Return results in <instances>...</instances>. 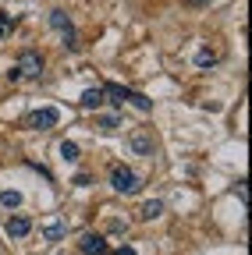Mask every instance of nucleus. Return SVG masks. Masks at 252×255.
Here are the masks:
<instances>
[{
    "instance_id": "obj_18",
    "label": "nucleus",
    "mask_w": 252,
    "mask_h": 255,
    "mask_svg": "<svg viewBox=\"0 0 252 255\" xmlns=\"http://www.w3.org/2000/svg\"><path fill=\"white\" fill-rule=\"evenodd\" d=\"M114 255H135V248H132V245H121V248H117Z\"/></svg>"
},
{
    "instance_id": "obj_10",
    "label": "nucleus",
    "mask_w": 252,
    "mask_h": 255,
    "mask_svg": "<svg viewBox=\"0 0 252 255\" xmlns=\"http://www.w3.org/2000/svg\"><path fill=\"white\" fill-rule=\"evenodd\" d=\"M160 213H164V202H160V199H153V202H146V206L139 209V220H142V223H149V220H156Z\"/></svg>"
},
{
    "instance_id": "obj_6",
    "label": "nucleus",
    "mask_w": 252,
    "mask_h": 255,
    "mask_svg": "<svg viewBox=\"0 0 252 255\" xmlns=\"http://www.w3.org/2000/svg\"><path fill=\"white\" fill-rule=\"evenodd\" d=\"M78 103H82L85 110H100V107L107 103V96H103V85H96V89H85Z\"/></svg>"
},
{
    "instance_id": "obj_19",
    "label": "nucleus",
    "mask_w": 252,
    "mask_h": 255,
    "mask_svg": "<svg viewBox=\"0 0 252 255\" xmlns=\"http://www.w3.org/2000/svg\"><path fill=\"white\" fill-rule=\"evenodd\" d=\"M185 4H210V0H185Z\"/></svg>"
},
{
    "instance_id": "obj_2",
    "label": "nucleus",
    "mask_w": 252,
    "mask_h": 255,
    "mask_svg": "<svg viewBox=\"0 0 252 255\" xmlns=\"http://www.w3.org/2000/svg\"><path fill=\"white\" fill-rule=\"evenodd\" d=\"M14 68L21 71V78H39L43 75V53L39 50H21L18 60H14Z\"/></svg>"
},
{
    "instance_id": "obj_20",
    "label": "nucleus",
    "mask_w": 252,
    "mask_h": 255,
    "mask_svg": "<svg viewBox=\"0 0 252 255\" xmlns=\"http://www.w3.org/2000/svg\"><path fill=\"white\" fill-rule=\"evenodd\" d=\"M100 255H114V252H100Z\"/></svg>"
},
{
    "instance_id": "obj_14",
    "label": "nucleus",
    "mask_w": 252,
    "mask_h": 255,
    "mask_svg": "<svg viewBox=\"0 0 252 255\" xmlns=\"http://www.w3.org/2000/svg\"><path fill=\"white\" fill-rule=\"evenodd\" d=\"M217 60H220V53H217V50H210V46L196 53V64H199V68H210V64H217Z\"/></svg>"
},
{
    "instance_id": "obj_5",
    "label": "nucleus",
    "mask_w": 252,
    "mask_h": 255,
    "mask_svg": "<svg viewBox=\"0 0 252 255\" xmlns=\"http://www.w3.org/2000/svg\"><path fill=\"white\" fill-rule=\"evenodd\" d=\"M128 145H132L139 156H153V135L146 131V128H135L132 138H128Z\"/></svg>"
},
{
    "instance_id": "obj_1",
    "label": "nucleus",
    "mask_w": 252,
    "mask_h": 255,
    "mask_svg": "<svg viewBox=\"0 0 252 255\" xmlns=\"http://www.w3.org/2000/svg\"><path fill=\"white\" fill-rule=\"evenodd\" d=\"M110 188L117 191V195H139V191H142V177L132 167H114L110 170Z\"/></svg>"
},
{
    "instance_id": "obj_13",
    "label": "nucleus",
    "mask_w": 252,
    "mask_h": 255,
    "mask_svg": "<svg viewBox=\"0 0 252 255\" xmlns=\"http://www.w3.org/2000/svg\"><path fill=\"white\" fill-rule=\"evenodd\" d=\"M0 206H4V209H18L21 206V191H0Z\"/></svg>"
},
{
    "instance_id": "obj_12",
    "label": "nucleus",
    "mask_w": 252,
    "mask_h": 255,
    "mask_svg": "<svg viewBox=\"0 0 252 255\" xmlns=\"http://www.w3.org/2000/svg\"><path fill=\"white\" fill-rule=\"evenodd\" d=\"M50 25H53L57 32H68V28H75V25H71V18H68L64 11H60V7H57V11H50Z\"/></svg>"
},
{
    "instance_id": "obj_15",
    "label": "nucleus",
    "mask_w": 252,
    "mask_h": 255,
    "mask_svg": "<svg viewBox=\"0 0 252 255\" xmlns=\"http://www.w3.org/2000/svg\"><path fill=\"white\" fill-rule=\"evenodd\" d=\"M78 145L75 142H60V159H64V163H75V159H78Z\"/></svg>"
},
{
    "instance_id": "obj_3",
    "label": "nucleus",
    "mask_w": 252,
    "mask_h": 255,
    "mask_svg": "<svg viewBox=\"0 0 252 255\" xmlns=\"http://www.w3.org/2000/svg\"><path fill=\"white\" fill-rule=\"evenodd\" d=\"M60 121V114L53 110V107H43V110H36V114H28V128H36V131H50V128Z\"/></svg>"
},
{
    "instance_id": "obj_16",
    "label": "nucleus",
    "mask_w": 252,
    "mask_h": 255,
    "mask_svg": "<svg viewBox=\"0 0 252 255\" xmlns=\"http://www.w3.org/2000/svg\"><path fill=\"white\" fill-rule=\"evenodd\" d=\"M60 46H64V50H78V36H75V28L60 32Z\"/></svg>"
},
{
    "instance_id": "obj_11",
    "label": "nucleus",
    "mask_w": 252,
    "mask_h": 255,
    "mask_svg": "<svg viewBox=\"0 0 252 255\" xmlns=\"http://www.w3.org/2000/svg\"><path fill=\"white\" fill-rule=\"evenodd\" d=\"M124 103H132V107H135V110H142V114H149V110H153V100H149V96L132 92V89H128V100H124Z\"/></svg>"
},
{
    "instance_id": "obj_9",
    "label": "nucleus",
    "mask_w": 252,
    "mask_h": 255,
    "mask_svg": "<svg viewBox=\"0 0 252 255\" xmlns=\"http://www.w3.org/2000/svg\"><path fill=\"white\" fill-rule=\"evenodd\" d=\"M121 128V121L117 117H110V114H96V131H103V135H114Z\"/></svg>"
},
{
    "instance_id": "obj_8",
    "label": "nucleus",
    "mask_w": 252,
    "mask_h": 255,
    "mask_svg": "<svg viewBox=\"0 0 252 255\" xmlns=\"http://www.w3.org/2000/svg\"><path fill=\"white\" fill-rule=\"evenodd\" d=\"M7 234L11 238H28V234H32V220H28V216H11L7 220Z\"/></svg>"
},
{
    "instance_id": "obj_7",
    "label": "nucleus",
    "mask_w": 252,
    "mask_h": 255,
    "mask_svg": "<svg viewBox=\"0 0 252 255\" xmlns=\"http://www.w3.org/2000/svg\"><path fill=\"white\" fill-rule=\"evenodd\" d=\"M78 248H82V255H100V252H107V241H103V234H85L78 241Z\"/></svg>"
},
{
    "instance_id": "obj_17",
    "label": "nucleus",
    "mask_w": 252,
    "mask_h": 255,
    "mask_svg": "<svg viewBox=\"0 0 252 255\" xmlns=\"http://www.w3.org/2000/svg\"><path fill=\"white\" fill-rule=\"evenodd\" d=\"M11 28H14V14H0V39H4Z\"/></svg>"
},
{
    "instance_id": "obj_4",
    "label": "nucleus",
    "mask_w": 252,
    "mask_h": 255,
    "mask_svg": "<svg viewBox=\"0 0 252 255\" xmlns=\"http://www.w3.org/2000/svg\"><path fill=\"white\" fill-rule=\"evenodd\" d=\"M39 231H43V238H46V241H60V238L68 234V223L60 220V216H50V220H43V223H39Z\"/></svg>"
}]
</instances>
